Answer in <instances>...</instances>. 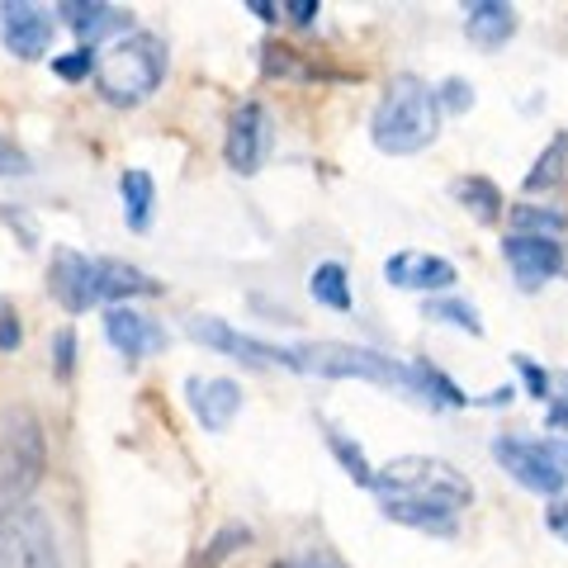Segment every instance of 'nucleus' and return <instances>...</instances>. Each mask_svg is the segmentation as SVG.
Wrapping results in <instances>:
<instances>
[{
	"mask_svg": "<svg viewBox=\"0 0 568 568\" xmlns=\"http://www.w3.org/2000/svg\"><path fill=\"white\" fill-rule=\"evenodd\" d=\"M375 493L388 521L422 530V536H440V540L459 536V511L474 503L469 478L432 455H403L394 465H384L375 478Z\"/></svg>",
	"mask_w": 568,
	"mask_h": 568,
	"instance_id": "f257e3e1",
	"label": "nucleus"
},
{
	"mask_svg": "<svg viewBox=\"0 0 568 568\" xmlns=\"http://www.w3.org/2000/svg\"><path fill=\"white\" fill-rule=\"evenodd\" d=\"M48 290L67 313H91L104 304L119 308L123 298H138V294H162V284L129 261L81 256V252H71V246H58L52 265H48Z\"/></svg>",
	"mask_w": 568,
	"mask_h": 568,
	"instance_id": "f03ea898",
	"label": "nucleus"
},
{
	"mask_svg": "<svg viewBox=\"0 0 568 568\" xmlns=\"http://www.w3.org/2000/svg\"><path fill=\"white\" fill-rule=\"evenodd\" d=\"M440 133V100L436 85H426L413 71H403L384 85V95L369 114V138L388 156H413L422 148H432Z\"/></svg>",
	"mask_w": 568,
	"mask_h": 568,
	"instance_id": "7ed1b4c3",
	"label": "nucleus"
},
{
	"mask_svg": "<svg viewBox=\"0 0 568 568\" xmlns=\"http://www.w3.org/2000/svg\"><path fill=\"white\" fill-rule=\"evenodd\" d=\"M166 67H171V52L162 33H129L119 39L110 52H100V67H95V91L104 104L114 110H133L148 95L162 91L166 81Z\"/></svg>",
	"mask_w": 568,
	"mask_h": 568,
	"instance_id": "20e7f679",
	"label": "nucleus"
},
{
	"mask_svg": "<svg viewBox=\"0 0 568 568\" xmlns=\"http://www.w3.org/2000/svg\"><path fill=\"white\" fill-rule=\"evenodd\" d=\"M298 351V375H323V379H365L384 388L413 394V361H394L375 346H351V342H304Z\"/></svg>",
	"mask_w": 568,
	"mask_h": 568,
	"instance_id": "39448f33",
	"label": "nucleus"
},
{
	"mask_svg": "<svg viewBox=\"0 0 568 568\" xmlns=\"http://www.w3.org/2000/svg\"><path fill=\"white\" fill-rule=\"evenodd\" d=\"M48 469V440L29 407H6L0 413V511L24 503L39 488Z\"/></svg>",
	"mask_w": 568,
	"mask_h": 568,
	"instance_id": "423d86ee",
	"label": "nucleus"
},
{
	"mask_svg": "<svg viewBox=\"0 0 568 568\" xmlns=\"http://www.w3.org/2000/svg\"><path fill=\"white\" fill-rule=\"evenodd\" d=\"M0 568H62L58 530L48 511L33 503H14L0 511Z\"/></svg>",
	"mask_w": 568,
	"mask_h": 568,
	"instance_id": "0eeeda50",
	"label": "nucleus"
},
{
	"mask_svg": "<svg viewBox=\"0 0 568 568\" xmlns=\"http://www.w3.org/2000/svg\"><path fill=\"white\" fill-rule=\"evenodd\" d=\"M185 332H190L200 346L219 351V355H233V361H242V365H256V369H265V365H280V369H294V375H298V351H294V346L261 342V336H252V332H237L233 323H223V317L194 313L190 323H185Z\"/></svg>",
	"mask_w": 568,
	"mask_h": 568,
	"instance_id": "6e6552de",
	"label": "nucleus"
},
{
	"mask_svg": "<svg viewBox=\"0 0 568 568\" xmlns=\"http://www.w3.org/2000/svg\"><path fill=\"white\" fill-rule=\"evenodd\" d=\"M493 459L503 465L517 484L526 488V493H540V497H555L568 488V474L549 459V450H545V440H526V436H497L493 440Z\"/></svg>",
	"mask_w": 568,
	"mask_h": 568,
	"instance_id": "1a4fd4ad",
	"label": "nucleus"
},
{
	"mask_svg": "<svg viewBox=\"0 0 568 568\" xmlns=\"http://www.w3.org/2000/svg\"><path fill=\"white\" fill-rule=\"evenodd\" d=\"M265 152H271V114H265L261 100H246L233 110V119H227V138H223V156L227 166H233L237 175H256Z\"/></svg>",
	"mask_w": 568,
	"mask_h": 568,
	"instance_id": "9d476101",
	"label": "nucleus"
},
{
	"mask_svg": "<svg viewBox=\"0 0 568 568\" xmlns=\"http://www.w3.org/2000/svg\"><path fill=\"white\" fill-rule=\"evenodd\" d=\"M104 342H110L119 355H129V361H148V355L171 346V336L156 317L119 304V308H104Z\"/></svg>",
	"mask_w": 568,
	"mask_h": 568,
	"instance_id": "9b49d317",
	"label": "nucleus"
},
{
	"mask_svg": "<svg viewBox=\"0 0 568 568\" xmlns=\"http://www.w3.org/2000/svg\"><path fill=\"white\" fill-rule=\"evenodd\" d=\"M185 403L204 432H227L233 417L242 413V384L227 375H190L185 379Z\"/></svg>",
	"mask_w": 568,
	"mask_h": 568,
	"instance_id": "f8f14e48",
	"label": "nucleus"
},
{
	"mask_svg": "<svg viewBox=\"0 0 568 568\" xmlns=\"http://www.w3.org/2000/svg\"><path fill=\"white\" fill-rule=\"evenodd\" d=\"M0 43H6L20 62L48 58L52 20L39 6H29V0H0Z\"/></svg>",
	"mask_w": 568,
	"mask_h": 568,
	"instance_id": "ddd939ff",
	"label": "nucleus"
},
{
	"mask_svg": "<svg viewBox=\"0 0 568 568\" xmlns=\"http://www.w3.org/2000/svg\"><path fill=\"white\" fill-rule=\"evenodd\" d=\"M503 261L511 265V275H517L521 290H540V284L564 275V246L555 237H521V233H511L503 242Z\"/></svg>",
	"mask_w": 568,
	"mask_h": 568,
	"instance_id": "4468645a",
	"label": "nucleus"
},
{
	"mask_svg": "<svg viewBox=\"0 0 568 568\" xmlns=\"http://www.w3.org/2000/svg\"><path fill=\"white\" fill-rule=\"evenodd\" d=\"M384 280L398 284V290H422V294H446L450 284L459 280V271L446 256L432 252H398L384 261Z\"/></svg>",
	"mask_w": 568,
	"mask_h": 568,
	"instance_id": "2eb2a0df",
	"label": "nucleus"
},
{
	"mask_svg": "<svg viewBox=\"0 0 568 568\" xmlns=\"http://www.w3.org/2000/svg\"><path fill=\"white\" fill-rule=\"evenodd\" d=\"M58 14L81 33L85 48L100 43V39H110V33H123V39H129V33H138V29H133V14L119 10V6H104V0H62Z\"/></svg>",
	"mask_w": 568,
	"mask_h": 568,
	"instance_id": "dca6fc26",
	"label": "nucleus"
},
{
	"mask_svg": "<svg viewBox=\"0 0 568 568\" xmlns=\"http://www.w3.org/2000/svg\"><path fill=\"white\" fill-rule=\"evenodd\" d=\"M465 33L474 48H503L511 33H517V10L503 6V0H469L465 6Z\"/></svg>",
	"mask_w": 568,
	"mask_h": 568,
	"instance_id": "f3484780",
	"label": "nucleus"
},
{
	"mask_svg": "<svg viewBox=\"0 0 568 568\" xmlns=\"http://www.w3.org/2000/svg\"><path fill=\"white\" fill-rule=\"evenodd\" d=\"M119 200H123V223L129 233H148L156 219V181L142 166H129L119 175Z\"/></svg>",
	"mask_w": 568,
	"mask_h": 568,
	"instance_id": "a211bd4d",
	"label": "nucleus"
},
{
	"mask_svg": "<svg viewBox=\"0 0 568 568\" xmlns=\"http://www.w3.org/2000/svg\"><path fill=\"white\" fill-rule=\"evenodd\" d=\"M413 398H426L432 407H469L474 398L450 375H440L432 361H413Z\"/></svg>",
	"mask_w": 568,
	"mask_h": 568,
	"instance_id": "6ab92c4d",
	"label": "nucleus"
},
{
	"mask_svg": "<svg viewBox=\"0 0 568 568\" xmlns=\"http://www.w3.org/2000/svg\"><path fill=\"white\" fill-rule=\"evenodd\" d=\"M450 194L474 213L478 223H497V219H503V209H507L503 204V190H497L488 175H459V181L450 185Z\"/></svg>",
	"mask_w": 568,
	"mask_h": 568,
	"instance_id": "aec40b11",
	"label": "nucleus"
},
{
	"mask_svg": "<svg viewBox=\"0 0 568 568\" xmlns=\"http://www.w3.org/2000/svg\"><path fill=\"white\" fill-rule=\"evenodd\" d=\"M564 175H568V133H555V138H549V148L536 156V166L526 171L521 190H526V194L559 190V185H564Z\"/></svg>",
	"mask_w": 568,
	"mask_h": 568,
	"instance_id": "412c9836",
	"label": "nucleus"
},
{
	"mask_svg": "<svg viewBox=\"0 0 568 568\" xmlns=\"http://www.w3.org/2000/svg\"><path fill=\"white\" fill-rule=\"evenodd\" d=\"M308 294H313L323 308H332V313H351V304H355V298H351V275H346V265H342V261L313 265Z\"/></svg>",
	"mask_w": 568,
	"mask_h": 568,
	"instance_id": "4be33fe9",
	"label": "nucleus"
},
{
	"mask_svg": "<svg viewBox=\"0 0 568 568\" xmlns=\"http://www.w3.org/2000/svg\"><path fill=\"white\" fill-rule=\"evenodd\" d=\"M261 71H265V77H275V81H327L332 77L327 67L304 62V52H294L284 43H265L261 48Z\"/></svg>",
	"mask_w": 568,
	"mask_h": 568,
	"instance_id": "5701e85b",
	"label": "nucleus"
},
{
	"mask_svg": "<svg viewBox=\"0 0 568 568\" xmlns=\"http://www.w3.org/2000/svg\"><path fill=\"white\" fill-rule=\"evenodd\" d=\"M323 440H327V450L336 455V465H342L346 474H351V484H361V488H375V478H379V469L365 459V450H361V440H351L346 432H336L332 422H323Z\"/></svg>",
	"mask_w": 568,
	"mask_h": 568,
	"instance_id": "b1692460",
	"label": "nucleus"
},
{
	"mask_svg": "<svg viewBox=\"0 0 568 568\" xmlns=\"http://www.w3.org/2000/svg\"><path fill=\"white\" fill-rule=\"evenodd\" d=\"M568 227L564 219V209L555 204H511V233H521V237H555Z\"/></svg>",
	"mask_w": 568,
	"mask_h": 568,
	"instance_id": "393cba45",
	"label": "nucleus"
},
{
	"mask_svg": "<svg viewBox=\"0 0 568 568\" xmlns=\"http://www.w3.org/2000/svg\"><path fill=\"white\" fill-rule=\"evenodd\" d=\"M426 317H432V323H446V327H459L469 336H484V317H478V308L465 304V298H455V294L432 298V304H426Z\"/></svg>",
	"mask_w": 568,
	"mask_h": 568,
	"instance_id": "a878e982",
	"label": "nucleus"
},
{
	"mask_svg": "<svg viewBox=\"0 0 568 568\" xmlns=\"http://www.w3.org/2000/svg\"><path fill=\"white\" fill-rule=\"evenodd\" d=\"M246 545H252V526H223L219 536H213V540L204 545L200 568H219L223 559H233L237 549H246Z\"/></svg>",
	"mask_w": 568,
	"mask_h": 568,
	"instance_id": "bb28decb",
	"label": "nucleus"
},
{
	"mask_svg": "<svg viewBox=\"0 0 568 568\" xmlns=\"http://www.w3.org/2000/svg\"><path fill=\"white\" fill-rule=\"evenodd\" d=\"M95 67H100L95 48H71V52H58V58H52V77L58 81H85V77H95Z\"/></svg>",
	"mask_w": 568,
	"mask_h": 568,
	"instance_id": "cd10ccee",
	"label": "nucleus"
},
{
	"mask_svg": "<svg viewBox=\"0 0 568 568\" xmlns=\"http://www.w3.org/2000/svg\"><path fill=\"white\" fill-rule=\"evenodd\" d=\"M511 365H517V375H521V384H526V394H530V398H540V403H549V388H555V375H549L545 365L530 361V355H511Z\"/></svg>",
	"mask_w": 568,
	"mask_h": 568,
	"instance_id": "c85d7f7f",
	"label": "nucleus"
},
{
	"mask_svg": "<svg viewBox=\"0 0 568 568\" xmlns=\"http://www.w3.org/2000/svg\"><path fill=\"white\" fill-rule=\"evenodd\" d=\"M436 100H440V114H465V110H474V85L465 81V77H446L436 85Z\"/></svg>",
	"mask_w": 568,
	"mask_h": 568,
	"instance_id": "c756f323",
	"label": "nucleus"
},
{
	"mask_svg": "<svg viewBox=\"0 0 568 568\" xmlns=\"http://www.w3.org/2000/svg\"><path fill=\"white\" fill-rule=\"evenodd\" d=\"M52 375H58V379L77 375V332H71V327H62L58 336H52Z\"/></svg>",
	"mask_w": 568,
	"mask_h": 568,
	"instance_id": "7c9ffc66",
	"label": "nucleus"
},
{
	"mask_svg": "<svg viewBox=\"0 0 568 568\" xmlns=\"http://www.w3.org/2000/svg\"><path fill=\"white\" fill-rule=\"evenodd\" d=\"M545 426H549V432H568V369H564V375H555V388H549Z\"/></svg>",
	"mask_w": 568,
	"mask_h": 568,
	"instance_id": "2f4dec72",
	"label": "nucleus"
},
{
	"mask_svg": "<svg viewBox=\"0 0 568 568\" xmlns=\"http://www.w3.org/2000/svg\"><path fill=\"white\" fill-rule=\"evenodd\" d=\"M29 166H33L29 152H24L14 138L0 133V181H6V175H29Z\"/></svg>",
	"mask_w": 568,
	"mask_h": 568,
	"instance_id": "473e14b6",
	"label": "nucleus"
},
{
	"mask_svg": "<svg viewBox=\"0 0 568 568\" xmlns=\"http://www.w3.org/2000/svg\"><path fill=\"white\" fill-rule=\"evenodd\" d=\"M284 20H290V24H298V29H308L313 20H317V14H323V6H317V0H284Z\"/></svg>",
	"mask_w": 568,
	"mask_h": 568,
	"instance_id": "72a5a7b5",
	"label": "nucleus"
},
{
	"mask_svg": "<svg viewBox=\"0 0 568 568\" xmlns=\"http://www.w3.org/2000/svg\"><path fill=\"white\" fill-rule=\"evenodd\" d=\"M545 530L568 545V497H555V503L545 507Z\"/></svg>",
	"mask_w": 568,
	"mask_h": 568,
	"instance_id": "f704fd0d",
	"label": "nucleus"
},
{
	"mask_svg": "<svg viewBox=\"0 0 568 568\" xmlns=\"http://www.w3.org/2000/svg\"><path fill=\"white\" fill-rule=\"evenodd\" d=\"M24 342V327H20V317H14L10 308H0V351H14Z\"/></svg>",
	"mask_w": 568,
	"mask_h": 568,
	"instance_id": "c9c22d12",
	"label": "nucleus"
},
{
	"mask_svg": "<svg viewBox=\"0 0 568 568\" xmlns=\"http://www.w3.org/2000/svg\"><path fill=\"white\" fill-rule=\"evenodd\" d=\"M275 568H342V564L327 559V555H290V559H280Z\"/></svg>",
	"mask_w": 568,
	"mask_h": 568,
	"instance_id": "e433bc0d",
	"label": "nucleus"
},
{
	"mask_svg": "<svg viewBox=\"0 0 568 568\" xmlns=\"http://www.w3.org/2000/svg\"><path fill=\"white\" fill-rule=\"evenodd\" d=\"M246 10L256 14V20H265V24H275V20H284V10L280 6H271V0H246Z\"/></svg>",
	"mask_w": 568,
	"mask_h": 568,
	"instance_id": "4c0bfd02",
	"label": "nucleus"
},
{
	"mask_svg": "<svg viewBox=\"0 0 568 568\" xmlns=\"http://www.w3.org/2000/svg\"><path fill=\"white\" fill-rule=\"evenodd\" d=\"M511 398H517V388H493V394H484V398H474V403H484V407H507Z\"/></svg>",
	"mask_w": 568,
	"mask_h": 568,
	"instance_id": "58836bf2",
	"label": "nucleus"
},
{
	"mask_svg": "<svg viewBox=\"0 0 568 568\" xmlns=\"http://www.w3.org/2000/svg\"><path fill=\"white\" fill-rule=\"evenodd\" d=\"M545 450H549V459H555V465L568 474V436H564V440H545Z\"/></svg>",
	"mask_w": 568,
	"mask_h": 568,
	"instance_id": "ea45409f",
	"label": "nucleus"
}]
</instances>
